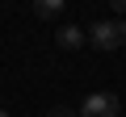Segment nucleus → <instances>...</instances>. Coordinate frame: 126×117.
Masks as SVG:
<instances>
[{"label": "nucleus", "instance_id": "f257e3e1", "mask_svg": "<svg viewBox=\"0 0 126 117\" xmlns=\"http://www.w3.org/2000/svg\"><path fill=\"white\" fill-rule=\"evenodd\" d=\"M88 42L97 50H122L126 46V21H97L88 29Z\"/></svg>", "mask_w": 126, "mask_h": 117}, {"label": "nucleus", "instance_id": "f03ea898", "mask_svg": "<svg viewBox=\"0 0 126 117\" xmlns=\"http://www.w3.org/2000/svg\"><path fill=\"white\" fill-rule=\"evenodd\" d=\"M80 117H118V96L113 92H88L80 105Z\"/></svg>", "mask_w": 126, "mask_h": 117}, {"label": "nucleus", "instance_id": "7ed1b4c3", "mask_svg": "<svg viewBox=\"0 0 126 117\" xmlns=\"http://www.w3.org/2000/svg\"><path fill=\"white\" fill-rule=\"evenodd\" d=\"M59 46H63V50H80V46H84V29H80V25H63V29H59Z\"/></svg>", "mask_w": 126, "mask_h": 117}, {"label": "nucleus", "instance_id": "20e7f679", "mask_svg": "<svg viewBox=\"0 0 126 117\" xmlns=\"http://www.w3.org/2000/svg\"><path fill=\"white\" fill-rule=\"evenodd\" d=\"M63 4H67V0H34V13L38 17H59Z\"/></svg>", "mask_w": 126, "mask_h": 117}, {"label": "nucleus", "instance_id": "39448f33", "mask_svg": "<svg viewBox=\"0 0 126 117\" xmlns=\"http://www.w3.org/2000/svg\"><path fill=\"white\" fill-rule=\"evenodd\" d=\"M46 117H80V113H76V109H63V105H59V109H50Z\"/></svg>", "mask_w": 126, "mask_h": 117}, {"label": "nucleus", "instance_id": "423d86ee", "mask_svg": "<svg viewBox=\"0 0 126 117\" xmlns=\"http://www.w3.org/2000/svg\"><path fill=\"white\" fill-rule=\"evenodd\" d=\"M109 4L118 9V17H126V0H109Z\"/></svg>", "mask_w": 126, "mask_h": 117}, {"label": "nucleus", "instance_id": "0eeeda50", "mask_svg": "<svg viewBox=\"0 0 126 117\" xmlns=\"http://www.w3.org/2000/svg\"><path fill=\"white\" fill-rule=\"evenodd\" d=\"M0 117H9V113H4V109H0Z\"/></svg>", "mask_w": 126, "mask_h": 117}]
</instances>
